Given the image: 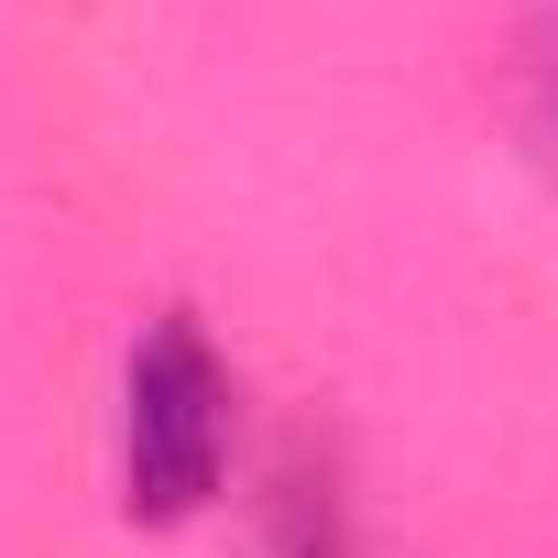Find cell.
I'll list each match as a JSON object with an SVG mask.
<instances>
[{"label":"cell","instance_id":"1","mask_svg":"<svg viewBox=\"0 0 558 558\" xmlns=\"http://www.w3.org/2000/svg\"><path fill=\"white\" fill-rule=\"evenodd\" d=\"M230 482V362L186 307H154L121 362V514L186 525Z\"/></svg>","mask_w":558,"mask_h":558},{"label":"cell","instance_id":"2","mask_svg":"<svg viewBox=\"0 0 558 558\" xmlns=\"http://www.w3.org/2000/svg\"><path fill=\"white\" fill-rule=\"evenodd\" d=\"M536 132H547V165H558V12H547V56H536Z\"/></svg>","mask_w":558,"mask_h":558}]
</instances>
